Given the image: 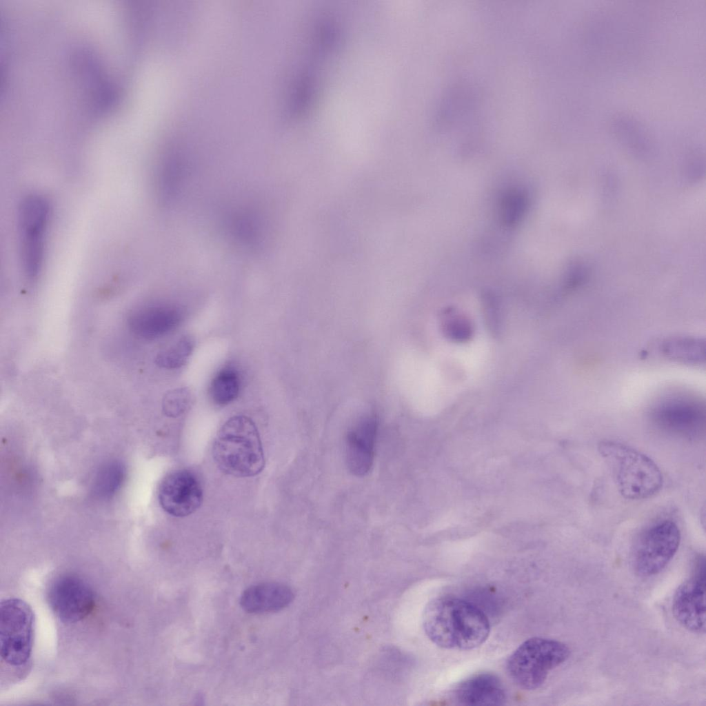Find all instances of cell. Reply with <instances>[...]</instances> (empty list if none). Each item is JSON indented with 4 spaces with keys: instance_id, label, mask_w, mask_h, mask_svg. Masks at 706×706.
Here are the masks:
<instances>
[{
    "instance_id": "6da1fadb",
    "label": "cell",
    "mask_w": 706,
    "mask_h": 706,
    "mask_svg": "<svg viewBox=\"0 0 706 706\" xmlns=\"http://www.w3.org/2000/svg\"><path fill=\"white\" fill-rule=\"evenodd\" d=\"M423 625L426 635L437 646L458 650L476 648L487 639L490 625L475 605L453 596H440L426 606Z\"/></svg>"
},
{
    "instance_id": "7a4b0ae2",
    "label": "cell",
    "mask_w": 706,
    "mask_h": 706,
    "mask_svg": "<svg viewBox=\"0 0 706 706\" xmlns=\"http://www.w3.org/2000/svg\"><path fill=\"white\" fill-rule=\"evenodd\" d=\"M212 454L218 467L233 476H254L265 466L258 430L245 416H233L223 425L214 441Z\"/></svg>"
},
{
    "instance_id": "3957f363",
    "label": "cell",
    "mask_w": 706,
    "mask_h": 706,
    "mask_svg": "<svg viewBox=\"0 0 706 706\" xmlns=\"http://www.w3.org/2000/svg\"><path fill=\"white\" fill-rule=\"evenodd\" d=\"M598 450L612 473L618 492L624 498L631 500L647 498L661 489L663 476L660 470L647 455L612 441H601Z\"/></svg>"
},
{
    "instance_id": "277c9868",
    "label": "cell",
    "mask_w": 706,
    "mask_h": 706,
    "mask_svg": "<svg viewBox=\"0 0 706 706\" xmlns=\"http://www.w3.org/2000/svg\"><path fill=\"white\" fill-rule=\"evenodd\" d=\"M570 649L565 643L534 637L521 644L507 661V672L520 687L534 690L545 681L549 672L565 662Z\"/></svg>"
},
{
    "instance_id": "5b68a950",
    "label": "cell",
    "mask_w": 706,
    "mask_h": 706,
    "mask_svg": "<svg viewBox=\"0 0 706 706\" xmlns=\"http://www.w3.org/2000/svg\"><path fill=\"white\" fill-rule=\"evenodd\" d=\"M19 255L27 278L36 279L43 267L50 206L43 196L32 194L21 203L18 211Z\"/></svg>"
},
{
    "instance_id": "8992f818",
    "label": "cell",
    "mask_w": 706,
    "mask_h": 706,
    "mask_svg": "<svg viewBox=\"0 0 706 706\" xmlns=\"http://www.w3.org/2000/svg\"><path fill=\"white\" fill-rule=\"evenodd\" d=\"M649 419L660 431L687 440L699 438L705 430V403L687 394L663 398L651 409Z\"/></svg>"
},
{
    "instance_id": "52a82bcc",
    "label": "cell",
    "mask_w": 706,
    "mask_h": 706,
    "mask_svg": "<svg viewBox=\"0 0 706 706\" xmlns=\"http://www.w3.org/2000/svg\"><path fill=\"white\" fill-rule=\"evenodd\" d=\"M1 657L12 666L30 659L34 636V614L30 607L18 598L2 601L0 607Z\"/></svg>"
},
{
    "instance_id": "ba28073f",
    "label": "cell",
    "mask_w": 706,
    "mask_h": 706,
    "mask_svg": "<svg viewBox=\"0 0 706 706\" xmlns=\"http://www.w3.org/2000/svg\"><path fill=\"white\" fill-rule=\"evenodd\" d=\"M680 542L678 525L663 520L644 531L638 538L632 554L635 572L642 577L660 573L676 554Z\"/></svg>"
},
{
    "instance_id": "9c48e42d",
    "label": "cell",
    "mask_w": 706,
    "mask_h": 706,
    "mask_svg": "<svg viewBox=\"0 0 706 706\" xmlns=\"http://www.w3.org/2000/svg\"><path fill=\"white\" fill-rule=\"evenodd\" d=\"M705 561L699 556L691 576L676 590L672 612L676 621L688 631L705 632Z\"/></svg>"
},
{
    "instance_id": "30bf717a",
    "label": "cell",
    "mask_w": 706,
    "mask_h": 706,
    "mask_svg": "<svg viewBox=\"0 0 706 706\" xmlns=\"http://www.w3.org/2000/svg\"><path fill=\"white\" fill-rule=\"evenodd\" d=\"M50 605L64 623H74L85 618L95 605L91 587L80 577L65 574L57 578L48 591Z\"/></svg>"
},
{
    "instance_id": "8fae6325",
    "label": "cell",
    "mask_w": 706,
    "mask_h": 706,
    "mask_svg": "<svg viewBox=\"0 0 706 706\" xmlns=\"http://www.w3.org/2000/svg\"><path fill=\"white\" fill-rule=\"evenodd\" d=\"M161 507L169 514L183 517L199 508L203 501L201 485L195 475L186 470L168 474L159 489Z\"/></svg>"
},
{
    "instance_id": "7c38bea8",
    "label": "cell",
    "mask_w": 706,
    "mask_h": 706,
    "mask_svg": "<svg viewBox=\"0 0 706 706\" xmlns=\"http://www.w3.org/2000/svg\"><path fill=\"white\" fill-rule=\"evenodd\" d=\"M377 428L376 417L365 415L347 434L346 462L349 470L355 476H365L372 466Z\"/></svg>"
},
{
    "instance_id": "4fadbf2b",
    "label": "cell",
    "mask_w": 706,
    "mask_h": 706,
    "mask_svg": "<svg viewBox=\"0 0 706 706\" xmlns=\"http://www.w3.org/2000/svg\"><path fill=\"white\" fill-rule=\"evenodd\" d=\"M183 319L181 310L173 305H155L139 309L128 319L130 330L145 339H155L174 330Z\"/></svg>"
},
{
    "instance_id": "5bb4252c",
    "label": "cell",
    "mask_w": 706,
    "mask_h": 706,
    "mask_svg": "<svg viewBox=\"0 0 706 706\" xmlns=\"http://www.w3.org/2000/svg\"><path fill=\"white\" fill-rule=\"evenodd\" d=\"M455 698L465 705H498L505 703V689L498 676L482 673L463 681L455 690Z\"/></svg>"
},
{
    "instance_id": "9a60e30c",
    "label": "cell",
    "mask_w": 706,
    "mask_h": 706,
    "mask_svg": "<svg viewBox=\"0 0 706 706\" xmlns=\"http://www.w3.org/2000/svg\"><path fill=\"white\" fill-rule=\"evenodd\" d=\"M294 598L288 586L278 583H263L251 586L241 595L240 604L250 613L276 612L287 607Z\"/></svg>"
},
{
    "instance_id": "2e32d148",
    "label": "cell",
    "mask_w": 706,
    "mask_h": 706,
    "mask_svg": "<svg viewBox=\"0 0 706 706\" xmlns=\"http://www.w3.org/2000/svg\"><path fill=\"white\" fill-rule=\"evenodd\" d=\"M667 359L684 364L700 365L705 361V343L700 338L674 336L666 339L660 347Z\"/></svg>"
},
{
    "instance_id": "e0dca14e",
    "label": "cell",
    "mask_w": 706,
    "mask_h": 706,
    "mask_svg": "<svg viewBox=\"0 0 706 706\" xmlns=\"http://www.w3.org/2000/svg\"><path fill=\"white\" fill-rule=\"evenodd\" d=\"M241 381L238 372L232 367L220 370L213 379L210 393L213 401L220 405L233 401L239 395Z\"/></svg>"
},
{
    "instance_id": "ac0fdd59",
    "label": "cell",
    "mask_w": 706,
    "mask_h": 706,
    "mask_svg": "<svg viewBox=\"0 0 706 706\" xmlns=\"http://www.w3.org/2000/svg\"><path fill=\"white\" fill-rule=\"evenodd\" d=\"M125 475V466L119 461L106 463L97 473L94 481V494L101 498L114 495L121 486Z\"/></svg>"
},
{
    "instance_id": "d6986e66",
    "label": "cell",
    "mask_w": 706,
    "mask_h": 706,
    "mask_svg": "<svg viewBox=\"0 0 706 706\" xmlns=\"http://www.w3.org/2000/svg\"><path fill=\"white\" fill-rule=\"evenodd\" d=\"M193 348V340L189 336H183L159 352L155 357V363L165 369L179 368L186 363Z\"/></svg>"
},
{
    "instance_id": "ffe728a7",
    "label": "cell",
    "mask_w": 706,
    "mask_h": 706,
    "mask_svg": "<svg viewBox=\"0 0 706 706\" xmlns=\"http://www.w3.org/2000/svg\"><path fill=\"white\" fill-rule=\"evenodd\" d=\"M527 200L525 194L520 190H511L503 198L501 204V219L505 224L514 225L523 217Z\"/></svg>"
},
{
    "instance_id": "44dd1931",
    "label": "cell",
    "mask_w": 706,
    "mask_h": 706,
    "mask_svg": "<svg viewBox=\"0 0 706 706\" xmlns=\"http://www.w3.org/2000/svg\"><path fill=\"white\" fill-rule=\"evenodd\" d=\"M232 229L236 237L246 245L257 243L260 235L259 223L250 214H241L232 221Z\"/></svg>"
},
{
    "instance_id": "7402d4cb",
    "label": "cell",
    "mask_w": 706,
    "mask_h": 706,
    "mask_svg": "<svg viewBox=\"0 0 706 706\" xmlns=\"http://www.w3.org/2000/svg\"><path fill=\"white\" fill-rule=\"evenodd\" d=\"M192 400L190 390L185 387L168 392L162 401L163 413L169 417H177L188 408Z\"/></svg>"
},
{
    "instance_id": "603a6c76",
    "label": "cell",
    "mask_w": 706,
    "mask_h": 706,
    "mask_svg": "<svg viewBox=\"0 0 706 706\" xmlns=\"http://www.w3.org/2000/svg\"><path fill=\"white\" fill-rule=\"evenodd\" d=\"M446 332L450 337L457 341L466 340L471 333L470 326L460 319L450 320L446 325Z\"/></svg>"
}]
</instances>
